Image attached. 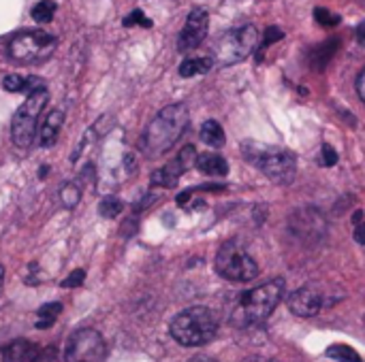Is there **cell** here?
<instances>
[{
  "mask_svg": "<svg viewBox=\"0 0 365 362\" xmlns=\"http://www.w3.org/2000/svg\"><path fill=\"white\" fill-rule=\"evenodd\" d=\"M207 23H210L207 11L201 9V6L192 9L190 15H188V19H186V23H184V28H182V32H180L178 49L182 53H186V51L199 47L203 43V38L207 36Z\"/></svg>",
  "mask_w": 365,
  "mask_h": 362,
  "instance_id": "obj_11",
  "label": "cell"
},
{
  "mask_svg": "<svg viewBox=\"0 0 365 362\" xmlns=\"http://www.w3.org/2000/svg\"><path fill=\"white\" fill-rule=\"evenodd\" d=\"M257 38H259V32L250 23L229 30L227 34H222V38L218 43V49H216L218 62L220 64H237V62H242L244 58H248L255 51Z\"/></svg>",
  "mask_w": 365,
  "mask_h": 362,
  "instance_id": "obj_8",
  "label": "cell"
},
{
  "mask_svg": "<svg viewBox=\"0 0 365 362\" xmlns=\"http://www.w3.org/2000/svg\"><path fill=\"white\" fill-rule=\"evenodd\" d=\"M56 9H58V4L53 0H41L32 6L30 15L36 23H49L56 15Z\"/></svg>",
  "mask_w": 365,
  "mask_h": 362,
  "instance_id": "obj_20",
  "label": "cell"
},
{
  "mask_svg": "<svg viewBox=\"0 0 365 362\" xmlns=\"http://www.w3.org/2000/svg\"><path fill=\"white\" fill-rule=\"evenodd\" d=\"M60 314H62V305L60 303H47V305H43L36 312V329H41V331L51 329Z\"/></svg>",
  "mask_w": 365,
  "mask_h": 362,
  "instance_id": "obj_19",
  "label": "cell"
},
{
  "mask_svg": "<svg viewBox=\"0 0 365 362\" xmlns=\"http://www.w3.org/2000/svg\"><path fill=\"white\" fill-rule=\"evenodd\" d=\"M2 87H4L6 92H26V94H32V92L45 90V81L38 79V77L9 75V77H4V81H2Z\"/></svg>",
  "mask_w": 365,
  "mask_h": 362,
  "instance_id": "obj_15",
  "label": "cell"
},
{
  "mask_svg": "<svg viewBox=\"0 0 365 362\" xmlns=\"http://www.w3.org/2000/svg\"><path fill=\"white\" fill-rule=\"evenodd\" d=\"M188 198H190V192H182V194L178 196V205H184Z\"/></svg>",
  "mask_w": 365,
  "mask_h": 362,
  "instance_id": "obj_35",
  "label": "cell"
},
{
  "mask_svg": "<svg viewBox=\"0 0 365 362\" xmlns=\"http://www.w3.org/2000/svg\"><path fill=\"white\" fill-rule=\"evenodd\" d=\"M197 151L192 145H186L175 160H171L169 164H165L163 169L152 173V186H160V188H171L178 183V179L182 177V173H186L190 166L197 164Z\"/></svg>",
  "mask_w": 365,
  "mask_h": 362,
  "instance_id": "obj_10",
  "label": "cell"
},
{
  "mask_svg": "<svg viewBox=\"0 0 365 362\" xmlns=\"http://www.w3.org/2000/svg\"><path fill=\"white\" fill-rule=\"evenodd\" d=\"M314 19H317L321 26H325V28H331V26L340 23V15L331 13V11H327V9H323V6L314 11Z\"/></svg>",
  "mask_w": 365,
  "mask_h": 362,
  "instance_id": "obj_25",
  "label": "cell"
},
{
  "mask_svg": "<svg viewBox=\"0 0 365 362\" xmlns=\"http://www.w3.org/2000/svg\"><path fill=\"white\" fill-rule=\"evenodd\" d=\"M327 356H329V358H334V361H338V362H361V356H359V354H357L353 348H349V346H342V344L327 348Z\"/></svg>",
  "mask_w": 365,
  "mask_h": 362,
  "instance_id": "obj_21",
  "label": "cell"
},
{
  "mask_svg": "<svg viewBox=\"0 0 365 362\" xmlns=\"http://www.w3.org/2000/svg\"><path fill=\"white\" fill-rule=\"evenodd\" d=\"M58 41L45 30H26L11 38L9 55L19 64H41L53 55Z\"/></svg>",
  "mask_w": 365,
  "mask_h": 362,
  "instance_id": "obj_6",
  "label": "cell"
},
{
  "mask_svg": "<svg viewBox=\"0 0 365 362\" xmlns=\"http://www.w3.org/2000/svg\"><path fill=\"white\" fill-rule=\"evenodd\" d=\"M188 362H218V361H214V358H210V356H195V358H190Z\"/></svg>",
  "mask_w": 365,
  "mask_h": 362,
  "instance_id": "obj_34",
  "label": "cell"
},
{
  "mask_svg": "<svg viewBox=\"0 0 365 362\" xmlns=\"http://www.w3.org/2000/svg\"><path fill=\"white\" fill-rule=\"evenodd\" d=\"M190 122V113L186 109V105L178 102V105H169L165 107L148 126L143 141H141V149L145 151L148 158H158L163 154H167L178 139L186 132Z\"/></svg>",
  "mask_w": 365,
  "mask_h": 362,
  "instance_id": "obj_1",
  "label": "cell"
},
{
  "mask_svg": "<svg viewBox=\"0 0 365 362\" xmlns=\"http://www.w3.org/2000/svg\"><path fill=\"white\" fill-rule=\"evenodd\" d=\"M201 139H203V143H207L212 147H222L225 145V130L216 119H207L201 126Z\"/></svg>",
  "mask_w": 365,
  "mask_h": 362,
  "instance_id": "obj_18",
  "label": "cell"
},
{
  "mask_svg": "<svg viewBox=\"0 0 365 362\" xmlns=\"http://www.w3.org/2000/svg\"><path fill=\"white\" fill-rule=\"evenodd\" d=\"M323 166H334L336 162H338V154H336V149L334 147H329V145H323Z\"/></svg>",
  "mask_w": 365,
  "mask_h": 362,
  "instance_id": "obj_29",
  "label": "cell"
},
{
  "mask_svg": "<svg viewBox=\"0 0 365 362\" xmlns=\"http://www.w3.org/2000/svg\"><path fill=\"white\" fill-rule=\"evenodd\" d=\"M171 337L184 348H201L218 333V318L207 307H188L178 314L169 326Z\"/></svg>",
  "mask_w": 365,
  "mask_h": 362,
  "instance_id": "obj_4",
  "label": "cell"
},
{
  "mask_svg": "<svg viewBox=\"0 0 365 362\" xmlns=\"http://www.w3.org/2000/svg\"><path fill=\"white\" fill-rule=\"evenodd\" d=\"M244 362H269V361H261V358H248V361Z\"/></svg>",
  "mask_w": 365,
  "mask_h": 362,
  "instance_id": "obj_37",
  "label": "cell"
},
{
  "mask_svg": "<svg viewBox=\"0 0 365 362\" xmlns=\"http://www.w3.org/2000/svg\"><path fill=\"white\" fill-rule=\"evenodd\" d=\"M216 273L222 280L246 284L259 275V267L240 241H227L216 254Z\"/></svg>",
  "mask_w": 365,
  "mask_h": 362,
  "instance_id": "obj_5",
  "label": "cell"
},
{
  "mask_svg": "<svg viewBox=\"0 0 365 362\" xmlns=\"http://www.w3.org/2000/svg\"><path fill=\"white\" fill-rule=\"evenodd\" d=\"M284 34H282V30L280 28H276V26H269L267 30H265V38H263V43H261V51L265 49V47H269L272 43H276V41H280Z\"/></svg>",
  "mask_w": 365,
  "mask_h": 362,
  "instance_id": "obj_26",
  "label": "cell"
},
{
  "mask_svg": "<svg viewBox=\"0 0 365 362\" xmlns=\"http://www.w3.org/2000/svg\"><path fill=\"white\" fill-rule=\"evenodd\" d=\"M122 201L120 198H115V196H107V198H103L101 201V205H98V213L103 215V218H107V220H113V218H118L120 213H122Z\"/></svg>",
  "mask_w": 365,
  "mask_h": 362,
  "instance_id": "obj_22",
  "label": "cell"
},
{
  "mask_svg": "<svg viewBox=\"0 0 365 362\" xmlns=\"http://www.w3.org/2000/svg\"><path fill=\"white\" fill-rule=\"evenodd\" d=\"M284 294V280H272L255 290L240 297L235 309L231 312V324L237 329H248L265 322L278 307Z\"/></svg>",
  "mask_w": 365,
  "mask_h": 362,
  "instance_id": "obj_2",
  "label": "cell"
},
{
  "mask_svg": "<svg viewBox=\"0 0 365 362\" xmlns=\"http://www.w3.org/2000/svg\"><path fill=\"white\" fill-rule=\"evenodd\" d=\"M64 124V113L62 109H53L49 111V115L45 117L43 126H41V132H38V143L41 147H51L60 134V128Z\"/></svg>",
  "mask_w": 365,
  "mask_h": 362,
  "instance_id": "obj_14",
  "label": "cell"
},
{
  "mask_svg": "<svg viewBox=\"0 0 365 362\" xmlns=\"http://www.w3.org/2000/svg\"><path fill=\"white\" fill-rule=\"evenodd\" d=\"M355 239L365 245V222H357V226H355Z\"/></svg>",
  "mask_w": 365,
  "mask_h": 362,
  "instance_id": "obj_30",
  "label": "cell"
},
{
  "mask_svg": "<svg viewBox=\"0 0 365 362\" xmlns=\"http://www.w3.org/2000/svg\"><path fill=\"white\" fill-rule=\"evenodd\" d=\"M197 169L205 175H212V177H225L229 173L227 160L218 154H201L197 158Z\"/></svg>",
  "mask_w": 365,
  "mask_h": 362,
  "instance_id": "obj_16",
  "label": "cell"
},
{
  "mask_svg": "<svg viewBox=\"0 0 365 362\" xmlns=\"http://www.w3.org/2000/svg\"><path fill=\"white\" fill-rule=\"evenodd\" d=\"M47 100H49V92L45 87V90L28 94V98L15 111L13 124H11V139H13V143L17 147H30V143L34 139V132H36L38 115L45 109Z\"/></svg>",
  "mask_w": 365,
  "mask_h": 362,
  "instance_id": "obj_7",
  "label": "cell"
},
{
  "mask_svg": "<svg viewBox=\"0 0 365 362\" xmlns=\"http://www.w3.org/2000/svg\"><path fill=\"white\" fill-rule=\"evenodd\" d=\"M124 26H126V28H133V26L152 28V19H148V17L143 15V11L135 9V11H130V15H128V17H124Z\"/></svg>",
  "mask_w": 365,
  "mask_h": 362,
  "instance_id": "obj_24",
  "label": "cell"
},
{
  "mask_svg": "<svg viewBox=\"0 0 365 362\" xmlns=\"http://www.w3.org/2000/svg\"><path fill=\"white\" fill-rule=\"evenodd\" d=\"M34 362H60L58 350H56V348H45V350H41Z\"/></svg>",
  "mask_w": 365,
  "mask_h": 362,
  "instance_id": "obj_28",
  "label": "cell"
},
{
  "mask_svg": "<svg viewBox=\"0 0 365 362\" xmlns=\"http://www.w3.org/2000/svg\"><path fill=\"white\" fill-rule=\"evenodd\" d=\"M244 158L257 166L267 179L274 183H291L297 173V160L289 149L257 143V141H244L242 143Z\"/></svg>",
  "mask_w": 365,
  "mask_h": 362,
  "instance_id": "obj_3",
  "label": "cell"
},
{
  "mask_svg": "<svg viewBox=\"0 0 365 362\" xmlns=\"http://www.w3.org/2000/svg\"><path fill=\"white\" fill-rule=\"evenodd\" d=\"M45 175H47V166H41V173H38V177H41V179H43V177H45Z\"/></svg>",
  "mask_w": 365,
  "mask_h": 362,
  "instance_id": "obj_36",
  "label": "cell"
},
{
  "mask_svg": "<svg viewBox=\"0 0 365 362\" xmlns=\"http://www.w3.org/2000/svg\"><path fill=\"white\" fill-rule=\"evenodd\" d=\"M357 41H359V45H364L365 47V21H361V23L357 26Z\"/></svg>",
  "mask_w": 365,
  "mask_h": 362,
  "instance_id": "obj_33",
  "label": "cell"
},
{
  "mask_svg": "<svg viewBox=\"0 0 365 362\" xmlns=\"http://www.w3.org/2000/svg\"><path fill=\"white\" fill-rule=\"evenodd\" d=\"M103 356L105 344L101 333L94 329H81L73 333L64 350V362H101Z\"/></svg>",
  "mask_w": 365,
  "mask_h": 362,
  "instance_id": "obj_9",
  "label": "cell"
},
{
  "mask_svg": "<svg viewBox=\"0 0 365 362\" xmlns=\"http://www.w3.org/2000/svg\"><path fill=\"white\" fill-rule=\"evenodd\" d=\"M289 309L295 314V316H302V318H314L317 314H321L323 305H325V297L319 288L314 286H304L295 292H291L289 297Z\"/></svg>",
  "mask_w": 365,
  "mask_h": 362,
  "instance_id": "obj_12",
  "label": "cell"
},
{
  "mask_svg": "<svg viewBox=\"0 0 365 362\" xmlns=\"http://www.w3.org/2000/svg\"><path fill=\"white\" fill-rule=\"evenodd\" d=\"M357 90H359V96H361V100L365 102V70L359 75V81H357Z\"/></svg>",
  "mask_w": 365,
  "mask_h": 362,
  "instance_id": "obj_32",
  "label": "cell"
},
{
  "mask_svg": "<svg viewBox=\"0 0 365 362\" xmlns=\"http://www.w3.org/2000/svg\"><path fill=\"white\" fill-rule=\"evenodd\" d=\"M60 201H62V205L66 209H75L79 205V201H81V190L75 183H66L60 190Z\"/></svg>",
  "mask_w": 365,
  "mask_h": 362,
  "instance_id": "obj_23",
  "label": "cell"
},
{
  "mask_svg": "<svg viewBox=\"0 0 365 362\" xmlns=\"http://www.w3.org/2000/svg\"><path fill=\"white\" fill-rule=\"evenodd\" d=\"M83 280H86V271L77 269V271H73V273L62 282V288H77V286L83 284Z\"/></svg>",
  "mask_w": 365,
  "mask_h": 362,
  "instance_id": "obj_27",
  "label": "cell"
},
{
  "mask_svg": "<svg viewBox=\"0 0 365 362\" xmlns=\"http://www.w3.org/2000/svg\"><path fill=\"white\" fill-rule=\"evenodd\" d=\"M124 166H126V171H128V173H133V171L137 169V162H135V158H133L130 154H126V158H124Z\"/></svg>",
  "mask_w": 365,
  "mask_h": 362,
  "instance_id": "obj_31",
  "label": "cell"
},
{
  "mask_svg": "<svg viewBox=\"0 0 365 362\" xmlns=\"http://www.w3.org/2000/svg\"><path fill=\"white\" fill-rule=\"evenodd\" d=\"M0 290H2V267H0Z\"/></svg>",
  "mask_w": 365,
  "mask_h": 362,
  "instance_id": "obj_38",
  "label": "cell"
},
{
  "mask_svg": "<svg viewBox=\"0 0 365 362\" xmlns=\"http://www.w3.org/2000/svg\"><path fill=\"white\" fill-rule=\"evenodd\" d=\"M38 352L41 350L34 344L26 339H15L0 350V356H2V362H34Z\"/></svg>",
  "mask_w": 365,
  "mask_h": 362,
  "instance_id": "obj_13",
  "label": "cell"
},
{
  "mask_svg": "<svg viewBox=\"0 0 365 362\" xmlns=\"http://www.w3.org/2000/svg\"><path fill=\"white\" fill-rule=\"evenodd\" d=\"M214 66V58H188L180 64V75L182 77H195V75H203Z\"/></svg>",
  "mask_w": 365,
  "mask_h": 362,
  "instance_id": "obj_17",
  "label": "cell"
}]
</instances>
